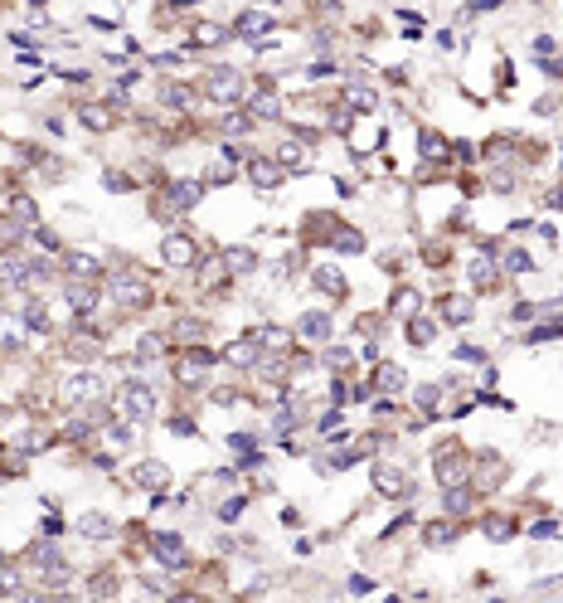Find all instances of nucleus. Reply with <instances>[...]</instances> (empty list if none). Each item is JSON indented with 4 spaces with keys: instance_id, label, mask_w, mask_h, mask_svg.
I'll list each match as a JSON object with an SVG mask.
<instances>
[{
    "instance_id": "nucleus-1",
    "label": "nucleus",
    "mask_w": 563,
    "mask_h": 603,
    "mask_svg": "<svg viewBox=\"0 0 563 603\" xmlns=\"http://www.w3.org/2000/svg\"><path fill=\"white\" fill-rule=\"evenodd\" d=\"M204 88H209L219 102H238L243 98V78H238L233 69H214V73L204 78Z\"/></svg>"
},
{
    "instance_id": "nucleus-2",
    "label": "nucleus",
    "mask_w": 563,
    "mask_h": 603,
    "mask_svg": "<svg viewBox=\"0 0 563 603\" xmlns=\"http://www.w3.org/2000/svg\"><path fill=\"white\" fill-rule=\"evenodd\" d=\"M117 404H122V413H126V418H146L156 399H151V390H146V385H126V390L117 395Z\"/></svg>"
},
{
    "instance_id": "nucleus-3",
    "label": "nucleus",
    "mask_w": 563,
    "mask_h": 603,
    "mask_svg": "<svg viewBox=\"0 0 563 603\" xmlns=\"http://www.w3.org/2000/svg\"><path fill=\"white\" fill-rule=\"evenodd\" d=\"M156 555H161V565H166V569H185V565H189L180 535H156Z\"/></svg>"
},
{
    "instance_id": "nucleus-4",
    "label": "nucleus",
    "mask_w": 563,
    "mask_h": 603,
    "mask_svg": "<svg viewBox=\"0 0 563 603\" xmlns=\"http://www.w3.org/2000/svg\"><path fill=\"white\" fill-rule=\"evenodd\" d=\"M161 258H166L170 268H189V258H194V243L175 234V239H166V248H161Z\"/></svg>"
},
{
    "instance_id": "nucleus-5",
    "label": "nucleus",
    "mask_w": 563,
    "mask_h": 603,
    "mask_svg": "<svg viewBox=\"0 0 563 603\" xmlns=\"http://www.w3.org/2000/svg\"><path fill=\"white\" fill-rule=\"evenodd\" d=\"M78 530H83L88 540H112V520H107L102 511H83V516H78Z\"/></svg>"
},
{
    "instance_id": "nucleus-6",
    "label": "nucleus",
    "mask_w": 563,
    "mask_h": 603,
    "mask_svg": "<svg viewBox=\"0 0 563 603\" xmlns=\"http://www.w3.org/2000/svg\"><path fill=\"white\" fill-rule=\"evenodd\" d=\"M296 331H301L306 341H326V336H330V316H326V311H306V316L296 321Z\"/></svg>"
},
{
    "instance_id": "nucleus-7",
    "label": "nucleus",
    "mask_w": 563,
    "mask_h": 603,
    "mask_svg": "<svg viewBox=\"0 0 563 603\" xmlns=\"http://www.w3.org/2000/svg\"><path fill=\"white\" fill-rule=\"evenodd\" d=\"M97 395H102V385H97V375H83V370H78V375H73V380H68V404H83V399H97Z\"/></svg>"
},
{
    "instance_id": "nucleus-8",
    "label": "nucleus",
    "mask_w": 563,
    "mask_h": 603,
    "mask_svg": "<svg viewBox=\"0 0 563 603\" xmlns=\"http://www.w3.org/2000/svg\"><path fill=\"white\" fill-rule=\"evenodd\" d=\"M131 482H136V487H166L170 472H166L161 462H141V467H131Z\"/></svg>"
},
{
    "instance_id": "nucleus-9",
    "label": "nucleus",
    "mask_w": 563,
    "mask_h": 603,
    "mask_svg": "<svg viewBox=\"0 0 563 603\" xmlns=\"http://www.w3.org/2000/svg\"><path fill=\"white\" fill-rule=\"evenodd\" d=\"M374 482H379V492H383V497H398V492H408V477H403V472H393V467H379Z\"/></svg>"
},
{
    "instance_id": "nucleus-10",
    "label": "nucleus",
    "mask_w": 563,
    "mask_h": 603,
    "mask_svg": "<svg viewBox=\"0 0 563 603\" xmlns=\"http://www.w3.org/2000/svg\"><path fill=\"white\" fill-rule=\"evenodd\" d=\"M277 161H282V166H291V171H301V166H306V141H301V136H296V141H282Z\"/></svg>"
},
{
    "instance_id": "nucleus-11",
    "label": "nucleus",
    "mask_w": 563,
    "mask_h": 603,
    "mask_svg": "<svg viewBox=\"0 0 563 603\" xmlns=\"http://www.w3.org/2000/svg\"><path fill=\"white\" fill-rule=\"evenodd\" d=\"M268 29H272V15H263V10H253V15L238 20V34H268Z\"/></svg>"
},
{
    "instance_id": "nucleus-12",
    "label": "nucleus",
    "mask_w": 563,
    "mask_h": 603,
    "mask_svg": "<svg viewBox=\"0 0 563 603\" xmlns=\"http://www.w3.org/2000/svg\"><path fill=\"white\" fill-rule=\"evenodd\" d=\"M316 288H326L330 297H345V278L335 268H316Z\"/></svg>"
},
{
    "instance_id": "nucleus-13",
    "label": "nucleus",
    "mask_w": 563,
    "mask_h": 603,
    "mask_svg": "<svg viewBox=\"0 0 563 603\" xmlns=\"http://www.w3.org/2000/svg\"><path fill=\"white\" fill-rule=\"evenodd\" d=\"M277 180H282V176H277V166H272V161H253V185H258V190H272Z\"/></svg>"
},
{
    "instance_id": "nucleus-14",
    "label": "nucleus",
    "mask_w": 563,
    "mask_h": 603,
    "mask_svg": "<svg viewBox=\"0 0 563 603\" xmlns=\"http://www.w3.org/2000/svg\"><path fill=\"white\" fill-rule=\"evenodd\" d=\"M253 360H258V346L253 341H233L228 346V365H253Z\"/></svg>"
},
{
    "instance_id": "nucleus-15",
    "label": "nucleus",
    "mask_w": 563,
    "mask_h": 603,
    "mask_svg": "<svg viewBox=\"0 0 563 603\" xmlns=\"http://www.w3.org/2000/svg\"><path fill=\"white\" fill-rule=\"evenodd\" d=\"M471 283H476V288H490V283H495V263H490V258H476V263H471Z\"/></svg>"
},
{
    "instance_id": "nucleus-16",
    "label": "nucleus",
    "mask_w": 563,
    "mask_h": 603,
    "mask_svg": "<svg viewBox=\"0 0 563 603\" xmlns=\"http://www.w3.org/2000/svg\"><path fill=\"white\" fill-rule=\"evenodd\" d=\"M170 200L175 204H194L199 200V185H194V180H175V185H170Z\"/></svg>"
},
{
    "instance_id": "nucleus-17",
    "label": "nucleus",
    "mask_w": 563,
    "mask_h": 603,
    "mask_svg": "<svg viewBox=\"0 0 563 603\" xmlns=\"http://www.w3.org/2000/svg\"><path fill=\"white\" fill-rule=\"evenodd\" d=\"M228 268H243V273H253V268H258L253 248H228Z\"/></svg>"
},
{
    "instance_id": "nucleus-18",
    "label": "nucleus",
    "mask_w": 563,
    "mask_h": 603,
    "mask_svg": "<svg viewBox=\"0 0 563 603\" xmlns=\"http://www.w3.org/2000/svg\"><path fill=\"white\" fill-rule=\"evenodd\" d=\"M68 302H73V311H93V306H97V292H93V288H73V292H68Z\"/></svg>"
},
{
    "instance_id": "nucleus-19",
    "label": "nucleus",
    "mask_w": 563,
    "mask_h": 603,
    "mask_svg": "<svg viewBox=\"0 0 563 603\" xmlns=\"http://www.w3.org/2000/svg\"><path fill=\"white\" fill-rule=\"evenodd\" d=\"M83 122L102 132V127H112V112H102V107H83Z\"/></svg>"
},
{
    "instance_id": "nucleus-20",
    "label": "nucleus",
    "mask_w": 563,
    "mask_h": 603,
    "mask_svg": "<svg viewBox=\"0 0 563 603\" xmlns=\"http://www.w3.org/2000/svg\"><path fill=\"white\" fill-rule=\"evenodd\" d=\"M379 390H403V370L383 365V375H379Z\"/></svg>"
},
{
    "instance_id": "nucleus-21",
    "label": "nucleus",
    "mask_w": 563,
    "mask_h": 603,
    "mask_svg": "<svg viewBox=\"0 0 563 603\" xmlns=\"http://www.w3.org/2000/svg\"><path fill=\"white\" fill-rule=\"evenodd\" d=\"M452 540H457L452 525H432V530H427V545H452Z\"/></svg>"
},
{
    "instance_id": "nucleus-22",
    "label": "nucleus",
    "mask_w": 563,
    "mask_h": 603,
    "mask_svg": "<svg viewBox=\"0 0 563 603\" xmlns=\"http://www.w3.org/2000/svg\"><path fill=\"white\" fill-rule=\"evenodd\" d=\"M253 112H258V117H282V102H277V98H268V93H263V98L253 102Z\"/></svg>"
},
{
    "instance_id": "nucleus-23",
    "label": "nucleus",
    "mask_w": 563,
    "mask_h": 603,
    "mask_svg": "<svg viewBox=\"0 0 563 603\" xmlns=\"http://www.w3.org/2000/svg\"><path fill=\"white\" fill-rule=\"evenodd\" d=\"M467 506H471L467 487H452V492H447V511H467Z\"/></svg>"
},
{
    "instance_id": "nucleus-24",
    "label": "nucleus",
    "mask_w": 563,
    "mask_h": 603,
    "mask_svg": "<svg viewBox=\"0 0 563 603\" xmlns=\"http://www.w3.org/2000/svg\"><path fill=\"white\" fill-rule=\"evenodd\" d=\"M68 268H73L78 278H83V273L93 278V273H97V258H83V253H73V258H68Z\"/></svg>"
},
{
    "instance_id": "nucleus-25",
    "label": "nucleus",
    "mask_w": 563,
    "mask_h": 603,
    "mask_svg": "<svg viewBox=\"0 0 563 603\" xmlns=\"http://www.w3.org/2000/svg\"><path fill=\"white\" fill-rule=\"evenodd\" d=\"M505 268H510V273H529L534 263H529V258H525V253L515 248V253H505Z\"/></svg>"
},
{
    "instance_id": "nucleus-26",
    "label": "nucleus",
    "mask_w": 563,
    "mask_h": 603,
    "mask_svg": "<svg viewBox=\"0 0 563 603\" xmlns=\"http://www.w3.org/2000/svg\"><path fill=\"white\" fill-rule=\"evenodd\" d=\"M423 156H442V136L437 132H423Z\"/></svg>"
},
{
    "instance_id": "nucleus-27",
    "label": "nucleus",
    "mask_w": 563,
    "mask_h": 603,
    "mask_svg": "<svg viewBox=\"0 0 563 603\" xmlns=\"http://www.w3.org/2000/svg\"><path fill=\"white\" fill-rule=\"evenodd\" d=\"M432 341V326L427 321H413V346H427Z\"/></svg>"
},
{
    "instance_id": "nucleus-28",
    "label": "nucleus",
    "mask_w": 563,
    "mask_h": 603,
    "mask_svg": "<svg viewBox=\"0 0 563 603\" xmlns=\"http://www.w3.org/2000/svg\"><path fill=\"white\" fill-rule=\"evenodd\" d=\"M20 589V574L15 569H0V594H15Z\"/></svg>"
},
{
    "instance_id": "nucleus-29",
    "label": "nucleus",
    "mask_w": 563,
    "mask_h": 603,
    "mask_svg": "<svg viewBox=\"0 0 563 603\" xmlns=\"http://www.w3.org/2000/svg\"><path fill=\"white\" fill-rule=\"evenodd\" d=\"M39 530H44V535H59V530H64V525H59V516H54V511H49V516H44V525H39Z\"/></svg>"
},
{
    "instance_id": "nucleus-30",
    "label": "nucleus",
    "mask_w": 563,
    "mask_h": 603,
    "mask_svg": "<svg viewBox=\"0 0 563 603\" xmlns=\"http://www.w3.org/2000/svg\"><path fill=\"white\" fill-rule=\"evenodd\" d=\"M534 535H539V540H549V535H559V525H554V520H539V525H534Z\"/></svg>"
},
{
    "instance_id": "nucleus-31",
    "label": "nucleus",
    "mask_w": 563,
    "mask_h": 603,
    "mask_svg": "<svg viewBox=\"0 0 563 603\" xmlns=\"http://www.w3.org/2000/svg\"><path fill=\"white\" fill-rule=\"evenodd\" d=\"M485 535H490V540H510V525H505V520H495V525H490Z\"/></svg>"
},
{
    "instance_id": "nucleus-32",
    "label": "nucleus",
    "mask_w": 563,
    "mask_h": 603,
    "mask_svg": "<svg viewBox=\"0 0 563 603\" xmlns=\"http://www.w3.org/2000/svg\"><path fill=\"white\" fill-rule=\"evenodd\" d=\"M418 404H423V409H432V404H437V390H432V385H427V390H418Z\"/></svg>"
},
{
    "instance_id": "nucleus-33",
    "label": "nucleus",
    "mask_w": 563,
    "mask_h": 603,
    "mask_svg": "<svg viewBox=\"0 0 563 603\" xmlns=\"http://www.w3.org/2000/svg\"><path fill=\"white\" fill-rule=\"evenodd\" d=\"M490 5H500V0H471V10H490Z\"/></svg>"
}]
</instances>
